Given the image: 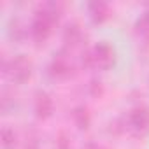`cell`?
I'll return each mask as SVG.
<instances>
[{
    "label": "cell",
    "mask_w": 149,
    "mask_h": 149,
    "mask_svg": "<svg viewBox=\"0 0 149 149\" xmlns=\"http://www.w3.org/2000/svg\"><path fill=\"white\" fill-rule=\"evenodd\" d=\"M83 40V30L77 23H68L65 28H63V42L70 47L81 44Z\"/></svg>",
    "instance_id": "52a82bcc"
},
{
    "label": "cell",
    "mask_w": 149,
    "mask_h": 149,
    "mask_svg": "<svg viewBox=\"0 0 149 149\" xmlns=\"http://www.w3.org/2000/svg\"><path fill=\"white\" fill-rule=\"evenodd\" d=\"M135 28H137V32L140 33V37L149 39V13H144V14L137 19Z\"/></svg>",
    "instance_id": "8fae6325"
},
{
    "label": "cell",
    "mask_w": 149,
    "mask_h": 149,
    "mask_svg": "<svg viewBox=\"0 0 149 149\" xmlns=\"http://www.w3.org/2000/svg\"><path fill=\"white\" fill-rule=\"evenodd\" d=\"M16 144H18V135H16V132H14L13 128L6 126V128L2 130V146H4V149H14Z\"/></svg>",
    "instance_id": "30bf717a"
},
{
    "label": "cell",
    "mask_w": 149,
    "mask_h": 149,
    "mask_svg": "<svg viewBox=\"0 0 149 149\" xmlns=\"http://www.w3.org/2000/svg\"><path fill=\"white\" fill-rule=\"evenodd\" d=\"M114 61H116V51L107 42H100V44L93 46L90 51L83 53V63L91 68L109 70L114 65Z\"/></svg>",
    "instance_id": "6da1fadb"
},
{
    "label": "cell",
    "mask_w": 149,
    "mask_h": 149,
    "mask_svg": "<svg viewBox=\"0 0 149 149\" xmlns=\"http://www.w3.org/2000/svg\"><path fill=\"white\" fill-rule=\"evenodd\" d=\"M126 128L135 135H144L149 132V109L144 105L133 107L126 118Z\"/></svg>",
    "instance_id": "277c9868"
},
{
    "label": "cell",
    "mask_w": 149,
    "mask_h": 149,
    "mask_svg": "<svg viewBox=\"0 0 149 149\" xmlns=\"http://www.w3.org/2000/svg\"><path fill=\"white\" fill-rule=\"evenodd\" d=\"M33 112L37 118L40 119H46L53 114V98L44 93V91H39L35 95V100H33Z\"/></svg>",
    "instance_id": "8992f818"
},
{
    "label": "cell",
    "mask_w": 149,
    "mask_h": 149,
    "mask_svg": "<svg viewBox=\"0 0 149 149\" xmlns=\"http://www.w3.org/2000/svg\"><path fill=\"white\" fill-rule=\"evenodd\" d=\"M4 72L14 83L23 84L32 76V61L25 54H16L14 58L4 61Z\"/></svg>",
    "instance_id": "7a4b0ae2"
},
{
    "label": "cell",
    "mask_w": 149,
    "mask_h": 149,
    "mask_svg": "<svg viewBox=\"0 0 149 149\" xmlns=\"http://www.w3.org/2000/svg\"><path fill=\"white\" fill-rule=\"evenodd\" d=\"M72 70H74L72 61L67 56H63V54H58V56L54 54V58L51 60V63L47 67L49 76L54 77V79H65V77H68L70 74H72Z\"/></svg>",
    "instance_id": "5b68a950"
},
{
    "label": "cell",
    "mask_w": 149,
    "mask_h": 149,
    "mask_svg": "<svg viewBox=\"0 0 149 149\" xmlns=\"http://www.w3.org/2000/svg\"><path fill=\"white\" fill-rule=\"evenodd\" d=\"M72 121L79 130H88V126L91 123V116H90L88 109L81 105V107H76L72 111Z\"/></svg>",
    "instance_id": "9c48e42d"
},
{
    "label": "cell",
    "mask_w": 149,
    "mask_h": 149,
    "mask_svg": "<svg viewBox=\"0 0 149 149\" xmlns=\"http://www.w3.org/2000/svg\"><path fill=\"white\" fill-rule=\"evenodd\" d=\"M102 91H104V86H102L100 81H91V83H90V93H91V95L97 97V95H100Z\"/></svg>",
    "instance_id": "4fadbf2b"
},
{
    "label": "cell",
    "mask_w": 149,
    "mask_h": 149,
    "mask_svg": "<svg viewBox=\"0 0 149 149\" xmlns=\"http://www.w3.org/2000/svg\"><path fill=\"white\" fill-rule=\"evenodd\" d=\"M86 149H104V147H100V146H95V144H90Z\"/></svg>",
    "instance_id": "5bb4252c"
},
{
    "label": "cell",
    "mask_w": 149,
    "mask_h": 149,
    "mask_svg": "<svg viewBox=\"0 0 149 149\" xmlns=\"http://www.w3.org/2000/svg\"><path fill=\"white\" fill-rule=\"evenodd\" d=\"M54 25H56V23H54L53 19H49V18H47L46 14H42L40 11H37L35 16H33V19H32V23H30V26H28V33H30V37H32L33 42L42 44V42H46V40L49 39V35H51Z\"/></svg>",
    "instance_id": "3957f363"
},
{
    "label": "cell",
    "mask_w": 149,
    "mask_h": 149,
    "mask_svg": "<svg viewBox=\"0 0 149 149\" xmlns=\"http://www.w3.org/2000/svg\"><path fill=\"white\" fill-rule=\"evenodd\" d=\"M56 149H70V140L65 133H61L58 139H56V144H54Z\"/></svg>",
    "instance_id": "7c38bea8"
},
{
    "label": "cell",
    "mask_w": 149,
    "mask_h": 149,
    "mask_svg": "<svg viewBox=\"0 0 149 149\" xmlns=\"http://www.w3.org/2000/svg\"><path fill=\"white\" fill-rule=\"evenodd\" d=\"M88 14L93 23H104L109 18V6L104 2H91L88 4Z\"/></svg>",
    "instance_id": "ba28073f"
}]
</instances>
